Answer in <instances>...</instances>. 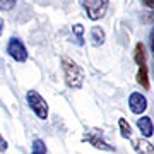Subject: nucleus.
<instances>
[{"instance_id": "7", "label": "nucleus", "mask_w": 154, "mask_h": 154, "mask_svg": "<svg viewBox=\"0 0 154 154\" xmlns=\"http://www.w3.org/2000/svg\"><path fill=\"white\" fill-rule=\"evenodd\" d=\"M137 127L140 134H142L144 137H151L154 134V125H152V120L149 118V116H140L137 120Z\"/></svg>"}, {"instance_id": "13", "label": "nucleus", "mask_w": 154, "mask_h": 154, "mask_svg": "<svg viewBox=\"0 0 154 154\" xmlns=\"http://www.w3.org/2000/svg\"><path fill=\"white\" fill-rule=\"evenodd\" d=\"M31 154H46V146L41 139H36L33 142V149H31Z\"/></svg>"}, {"instance_id": "1", "label": "nucleus", "mask_w": 154, "mask_h": 154, "mask_svg": "<svg viewBox=\"0 0 154 154\" xmlns=\"http://www.w3.org/2000/svg\"><path fill=\"white\" fill-rule=\"evenodd\" d=\"M62 69H63V75H65V82L69 88L79 89L84 84V70L81 65H77L72 58L63 57L62 58Z\"/></svg>"}, {"instance_id": "5", "label": "nucleus", "mask_w": 154, "mask_h": 154, "mask_svg": "<svg viewBox=\"0 0 154 154\" xmlns=\"http://www.w3.org/2000/svg\"><path fill=\"white\" fill-rule=\"evenodd\" d=\"M7 53L16 62H19V63L28 60V50H26L24 43L19 38H16V36L9 39V43H7Z\"/></svg>"}, {"instance_id": "3", "label": "nucleus", "mask_w": 154, "mask_h": 154, "mask_svg": "<svg viewBox=\"0 0 154 154\" xmlns=\"http://www.w3.org/2000/svg\"><path fill=\"white\" fill-rule=\"evenodd\" d=\"M81 5L86 9V14L91 21H99L108 11V0H81Z\"/></svg>"}, {"instance_id": "6", "label": "nucleus", "mask_w": 154, "mask_h": 154, "mask_svg": "<svg viewBox=\"0 0 154 154\" xmlns=\"http://www.w3.org/2000/svg\"><path fill=\"white\" fill-rule=\"evenodd\" d=\"M128 106H130V111H132V113L140 115V113H144L146 108H147V99H146V96L140 94V93H132L128 96Z\"/></svg>"}, {"instance_id": "10", "label": "nucleus", "mask_w": 154, "mask_h": 154, "mask_svg": "<svg viewBox=\"0 0 154 154\" xmlns=\"http://www.w3.org/2000/svg\"><path fill=\"white\" fill-rule=\"evenodd\" d=\"M137 82L142 86L144 89H149V74H147V67L146 65H140L139 67V72H137Z\"/></svg>"}, {"instance_id": "9", "label": "nucleus", "mask_w": 154, "mask_h": 154, "mask_svg": "<svg viewBox=\"0 0 154 154\" xmlns=\"http://www.w3.org/2000/svg\"><path fill=\"white\" fill-rule=\"evenodd\" d=\"M105 29L99 28V26H94L93 29H91V43H93V46H101V45L105 43Z\"/></svg>"}, {"instance_id": "14", "label": "nucleus", "mask_w": 154, "mask_h": 154, "mask_svg": "<svg viewBox=\"0 0 154 154\" xmlns=\"http://www.w3.org/2000/svg\"><path fill=\"white\" fill-rule=\"evenodd\" d=\"M16 4H17V0H0V11H4V12L12 11L16 7Z\"/></svg>"}, {"instance_id": "2", "label": "nucleus", "mask_w": 154, "mask_h": 154, "mask_svg": "<svg viewBox=\"0 0 154 154\" xmlns=\"http://www.w3.org/2000/svg\"><path fill=\"white\" fill-rule=\"evenodd\" d=\"M26 99H28L29 108L36 113L38 118H41V120H46V118H48V103L45 101V98L38 93V91H34V89L28 91Z\"/></svg>"}, {"instance_id": "17", "label": "nucleus", "mask_w": 154, "mask_h": 154, "mask_svg": "<svg viewBox=\"0 0 154 154\" xmlns=\"http://www.w3.org/2000/svg\"><path fill=\"white\" fill-rule=\"evenodd\" d=\"M142 2L149 7V9H152V11H154V0H142Z\"/></svg>"}, {"instance_id": "16", "label": "nucleus", "mask_w": 154, "mask_h": 154, "mask_svg": "<svg viewBox=\"0 0 154 154\" xmlns=\"http://www.w3.org/2000/svg\"><path fill=\"white\" fill-rule=\"evenodd\" d=\"M5 151H7V140L0 134V152H5Z\"/></svg>"}, {"instance_id": "15", "label": "nucleus", "mask_w": 154, "mask_h": 154, "mask_svg": "<svg viewBox=\"0 0 154 154\" xmlns=\"http://www.w3.org/2000/svg\"><path fill=\"white\" fill-rule=\"evenodd\" d=\"M72 31L77 34V38H79V43H82V34H84L82 24H74V26H72Z\"/></svg>"}, {"instance_id": "8", "label": "nucleus", "mask_w": 154, "mask_h": 154, "mask_svg": "<svg viewBox=\"0 0 154 154\" xmlns=\"http://www.w3.org/2000/svg\"><path fill=\"white\" fill-rule=\"evenodd\" d=\"M132 144L137 154H154V146L146 139H135V140H132Z\"/></svg>"}, {"instance_id": "11", "label": "nucleus", "mask_w": 154, "mask_h": 154, "mask_svg": "<svg viewBox=\"0 0 154 154\" xmlns=\"http://www.w3.org/2000/svg\"><path fill=\"white\" fill-rule=\"evenodd\" d=\"M135 63H137L139 67L140 65H146V46H144L142 43H137L135 45Z\"/></svg>"}, {"instance_id": "4", "label": "nucleus", "mask_w": 154, "mask_h": 154, "mask_svg": "<svg viewBox=\"0 0 154 154\" xmlns=\"http://www.w3.org/2000/svg\"><path fill=\"white\" fill-rule=\"evenodd\" d=\"M82 140H84V142L93 144L96 149H101V151H110V152H111V151H115V147H111L110 144L103 139V132L98 130V128H88V130L84 132Z\"/></svg>"}, {"instance_id": "12", "label": "nucleus", "mask_w": 154, "mask_h": 154, "mask_svg": "<svg viewBox=\"0 0 154 154\" xmlns=\"http://www.w3.org/2000/svg\"><path fill=\"white\" fill-rule=\"evenodd\" d=\"M118 125H120L122 137H125V139H130V137H132V128H130V125L127 123L125 118H120V120H118Z\"/></svg>"}, {"instance_id": "18", "label": "nucleus", "mask_w": 154, "mask_h": 154, "mask_svg": "<svg viewBox=\"0 0 154 154\" xmlns=\"http://www.w3.org/2000/svg\"><path fill=\"white\" fill-rule=\"evenodd\" d=\"M2 33H4V19L0 17V36H2Z\"/></svg>"}]
</instances>
